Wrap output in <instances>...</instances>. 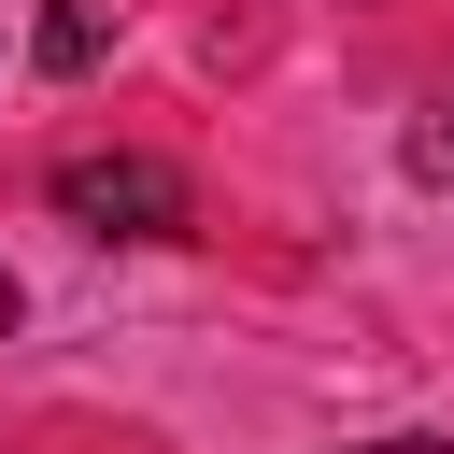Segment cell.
I'll list each match as a JSON object with an SVG mask.
<instances>
[{
  "mask_svg": "<svg viewBox=\"0 0 454 454\" xmlns=\"http://www.w3.org/2000/svg\"><path fill=\"white\" fill-rule=\"evenodd\" d=\"M99 43H114V14L99 0H43V71L71 85V71H99Z\"/></svg>",
  "mask_w": 454,
  "mask_h": 454,
  "instance_id": "7a4b0ae2",
  "label": "cell"
},
{
  "mask_svg": "<svg viewBox=\"0 0 454 454\" xmlns=\"http://www.w3.org/2000/svg\"><path fill=\"white\" fill-rule=\"evenodd\" d=\"M355 454H454V440H426V426H397V440H355Z\"/></svg>",
  "mask_w": 454,
  "mask_h": 454,
  "instance_id": "277c9868",
  "label": "cell"
},
{
  "mask_svg": "<svg viewBox=\"0 0 454 454\" xmlns=\"http://www.w3.org/2000/svg\"><path fill=\"white\" fill-rule=\"evenodd\" d=\"M57 213L85 241H184L199 227V199H184L170 156H57Z\"/></svg>",
  "mask_w": 454,
  "mask_h": 454,
  "instance_id": "6da1fadb",
  "label": "cell"
},
{
  "mask_svg": "<svg viewBox=\"0 0 454 454\" xmlns=\"http://www.w3.org/2000/svg\"><path fill=\"white\" fill-rule=\"evenodd\" d=\"M14 312H28V298H14V270H0V340H14Z\"/></svg>",
  "mask_w": 454,
  "mask_h": 454,
  "instance_id": "5b68a950",
  "label": "cell"
},
{
  "mask_svg": "<svg viewBox=\"0 0 454 454\" xmlns=\"http://www.w3.org/2000/svg\"><path fill=\"white\" fill-rule=\"evenodd\" d=\"M411 170H426V184H454V114H426V128H411Z\"/></svg>",
  "mask_w": 454,
  "mask_h": 454,
  "instance_id": "3957f363",
  "label": "cell"
}]
</instances>
